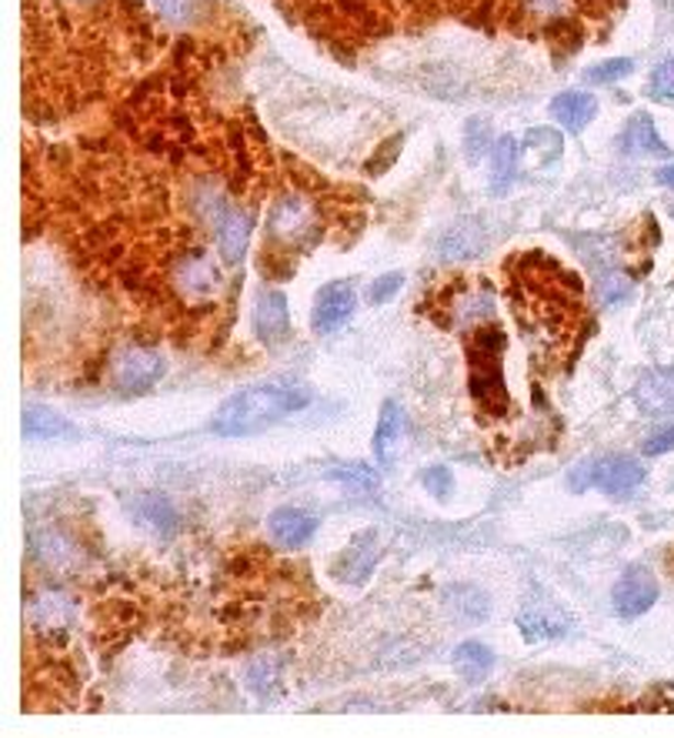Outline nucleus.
Listing matches in <instances>:
<instances>
[{
	"instance_id": "27",
	"label": "nucleus",
	"mask_w": 674,
	"mask_h": 738,
	"mask_svg": "<svg viewBox=\"0 0 674 738\" xmlns=\"http://www.w3.org/2000/svg\"><path fill=\"white\" fill-rule=\"evenodd\" d=\"M154 4L164 18H171L175 24H194L201 8H204V0H154Z\"/></svg>"
},
{
	"instance_id": "30",
	"label": "nucleus",
	"mask_w": 674,
	"mask_h": 738,
	"mask_svg": "<svg viewBox=\"0 0 674 738\" xmlns=\"http://www.w3.org/2000/svg\"><path fill=\"white\" fill-rule=\"evenodd\" d=\"M278 679V672H274V662L271 659H258V662H250V669H247V685L255 689V692H271V682Z\"/></svg>"
},
{
	"instance_id": "14",
	"label": "nucleus",
	"mask_w": 674,
	"mask_h": 738,
	"mask_svg": "<svg viewBox=\"0 0 674 738\" xmlns=\"http://www.w3.org/2000/svg\"><path fill=\"white\" fill-rule=\"evenodd\" d=\"M404 407L397 401H384L381 404V418H378V432H374V458L387 468L401 448L404 438Z\"/></svg>"
},
{
	"instance_id": "11",
	"label": "nucleus",
	"mask_w": 674,
	"mask_h": 738,
	"mask_svg": "<svg viewBox=\"0 0 674 738\" xmlns=\"http://www.w3.org/2000/svg\"><path fill=\"white\" fill-rule=\"evenodd\" d=\"M131 515H134V522L144 532H150L157 538H167V535L178 532V512L164 495H137V499H131Z\"/></svg>"
},
{
	"instance_id": "28",
	"label": "nucleus",
	"mask_w": 674,
	"mask_h": 738,
	"mask_svg": "<svg viewBox=\"0 0 674 738\" xmlns=\"http://www.w3.org/2000/svg\"><path fill=\"white\" fill-rule=\"evenodd\" d=\"M634 70V60H628V57H618V60H605V64H598V67H592L584 77L592 80V85H618L621 77H628Z\"/></svg>"
},
{
	"instance_id": "21",
	"label": "nucleus",
	"mask_w": 674,
	"mask_h": 738,
	"mask_svg": "<svg viewBox=\"0 0 674 738\" xmlns=\"http://www.w3.org/2000/svg\"><path fill=\"white\" fill-rule=\"evenodd\" d=\"M74 618V605L57 595V592H44L31 602V622L44 631H57V628H67Z\"/></svg>"
},
{
	"instance_id": "34",
	"label": "nucleus",
	"mask_w": 674,
	"mask_h": 738,
	"mask_svg": "<svg viewBox=\"0 0 674 738\" xmlns=\"http://www.w3.org/2000/svg\"><path fill=\"white\" fill-rule=\"evenodd\" d=\"M487 124L484 121H471L468 124V157H481L487 150Z\"/></svg>"
},
{
	"instance_id": "29",
	"label": "nucleus",
	"mask_w": 674,
	"mask_h": 738,
	"mask_svg": "<svg viewBox=\"0 0 674 738\" xmlns=\"http://www.w3.org/2000/svg\"><path fill=\"white\" fill-rule=\"evenodd\" d=\"M651 98L654 101H674V54L651 70Z\"/></svg>"
},
{
	"instance_id": "32",
	"label": "nucleus",
	"mask_w": 674,
	"mask_h": 738,
	"mask_svg": "<svg viewBox=\"0 0 674 738\" xmlns=\"http://www.w3.org/2000/svg\"><path fill=\"white\" fill-rule=\"evenodd\" d=\"M420 481H425V488L431 491L435 499H448V484H451V471L448 468H428L425 474H420Z\"/></svg>"
},
{
	"instance_id": "33",
	"label": "nucleus",
	"mask_w": 674,
	"mask_h": 738,
	"mask_svg": "<svg viewBox=\"0 0 674 738\" xmlns=\"http://www.w3.org/2000/svg\"><path fill=\"white\" fill-rule=\"evenodd\" d=\"M664 451H674V422H671V425H661V428L644 441V455H664Z\"/></svg>"
},
{
	"instance_id": "15",
	"label": "nucleus",
	"mask_w": 674,
	"mask_h": 738,
	"mask_svg": "<svg viewBox=\"0 0 674 738\" xmlns=\"http://www.w3.org/2000/svg\"><path fill=\"white\" fill-rule=\"evenodd\" d=\"M551 114L561 127L577 134L598 118V101L592 94H584V91H564L551 101Z\"/></svg>"
},
{
	"instance_id": "5",
	"label": "nucleus",
	"mask_w": 674,
	"mask_h": 738,
	"mask_svg": "<svg viewBox=\"0 0 674 738\" xmlns=\"http://www.w3.org/2000/svg\"><path fill=\"white\" fill-rule=\"evenodd\" d=\"M611 602H615V612L621 618L644 615L658 602V582H654V575H651V571H644V568H628L625 575L618 579V585H615Z\"/></svg>"
},
{
	"instance_id": "4",
	"label": "nucleus",
	"mask_w": 674,
	"mask_h": 738,
	"mask_svg": "<svg viewBox=\"0 0 674 738\" xmlns=\"http://www.w3.org/2000/svg\"><path fill=\"white\" fill-rule=\"evenodd\" d=\"M164 371H167L164 355L150 348H127L114 361V384L121 394H144L164 378Z\"/></svg>"
},
{
	"instance_id": "17",
	"label": "nucleus",
	"mask_w": 674,
	"mask_h": 738,
	"mask_svg": "<svg viewBox=\"0 0 674 738\" xmlns=\"http://www.w3.org/2000/svg\"><path fill=\"white\" fill-rule=\"evenodd\" d=\"M621 150L631 154V157H671L667 144L661 141L651 118H644V114L631 118L628 127L621 131Z\"/></svg>"
},
{
	"instance_id": "7",
	"label": "nucleus",
	"mask_w": 674,
	"mask_h": 738,
	"mask_svg": "<svg viewBox=\"0 0 674 738\" xmlns=\"http://www.w3.org/2000/svg\"><path fill=\"white\" fill-rule=\"evenodd\" d=\"M381 558V541H378V532H361L337 561L334 575L348 582V585H364L371 579V571Z\"/></svg>"
},
{
	"instance_id": "13",
	"label": "nucleus",
	"mask_w": 674,
	"mask_h": 738,
	"mask_svg": "<svg viewBox=\"0 0 674 738\" xmlns=\"http://www.w3.org/2000/svg\"><path fill=\"white\" fill-rule=\"evenodd\" d=\"M271 538L284 548H301L311 541V535L317 532V518L301 512V508H278L268 522Z\"/></svg>"
},
{
	"instance_id": "6",
	"label": "nucleus",
	"mask_w": 674,
	"mask_h": 738,
	"mask_svg": "<svg viewBox=\"0 0 674 738\" xmlns=\"http://www.w3.org/2000/svg\"><path fill=\"white\" fill-rule=\"evenodd\" d=\"M355 288L351 281H330L317 291V304H314V332L330 335L337 332L351 314H355Z\"/></svg>"
},
{
	"instance_id": "31",
	"label": "nucleus",
	"mask_w": 674,
	"mask_h": 738,
	"mask_svg": "<svg viewBox=\"0 0 674 738\" xmlns=\"http://www.w3.org/2000/svg\"><path fill=\"white\" fill-rule=\"evenodd\" d=\"M401 284H404V275L391 271V275H384V278L371 281V288H368V298H371L374 304H384V301H391V298L397 294V288H401Z\"/></svg>"
},
{
	"instance_id": "9",
	"label": "nucleus",
	"mask_w": 674,
	"mask_h": 738,
	"mask_svg": "<svg viewBox=\"0 0 674 738\" xmlns=\"http://www.w3.org/2000/svg\"><path fill=\"white\" fill-rule=\"evenodd\" d=\"M255 332L265 345H281L291 332V311L281 291H265L255 304Z\"/></svg>"
},
{
	"instance_id": "12",
	"label": "nucleus",
	"mask_w": 674,
	"mask_h": 738,
	"mask_svg": "<svg viewBox=\"0 0 674 738\" xmlns=\"http://www.w3.org/2000/svg\"><path fill=\"white\" fill-rule=\"evenodd\" d=\"M250 237V217L244 211H221L217 217V248L224 265H240Z\"/></svg>"
},
{
	"instance_id": "10",
	"label": "nucleus",
	"mask_w": 674,
	"mask_h": 738,
	"mask_svg": "<svg viewBox=\"0 0 674 738\" xmlns=\"http://www.w3.org/2000/svg\"><path fill=\"white\" fill-rule=\"evenodd\" d=\"M484 241H487L484 224L478 217H461L445 231V237L438 244V255L445 261H468L484 248Z\"/></svg>"
},
{
	"instance_id": "19",
	"label": "nucleus",
	"mask_w": 674,
	"mask_h": 738,
	"mask_svg": "<svg viewBox=\"0 0 674 738\" xmlns=\"http://www.w3.org/2000/svg\"><path fill=\"white\" fill-rule=\"evenodd\" d=\"M634 401L648 415H674V374H648L638 384Z\"/></svg>"
},
{
	"instance_id": "24",
	"label": "nucleus",
	"mask_w": 674,
	"mask_h": 738,
	"mask_svg": "<svg viewBox=\"0 0 674 738\" xmlns=\"http://www.w3.org/2000/svg\"><path fill=\"white\" fill-rule=\"evenodd\" d=\"M528 154L531 160H541V164H551L561 157V134L548 131V127H538L528 134Z\"/></svg>"
},
{
	"instance_id": "1",
	"label": "nucleus",
	"mask_w": 674,
	"mask_h": 738,
	"mask_svg": "<svg viewBox=\"0 0 674 738\" xmlns=\"http://www.w3.org/2000/svg\"><path fill=\"white\" fill-rule=\"evenodd\" d=\"M311 394L297 384H255L244 388L237 394H231L217 415L211 418V432L221 438H240V435H258L265 428L281 425L284 418H291L301 407H307Z\"/></svg>"
},
{
	"instance_id": "8",
	"label": "nucleus",
	"mask_w": 674,
	"mask_h": 738,
	"mask_svg": "<svg viewBox=\"0 0 674 738\" xmlns=\"http://www.w3.org/2000/svg\"><path fill=\"white\" fill-rule=\"evenodd\" d=\"M271 234L278 237V241H301L304 234H311L314 231V211H311V204L304 201V198H297V194H284L278 204H274V211H271Z\"/></svg>"
},
{
	"instance_id": "25",
	"label": "nucleus",
	"mask_w": 674,
	"mask_h": 738,
	"mask_svg": "<svg viewBox=\"0 0 674 738\" xmlns=\"http://www.w3.org/2000/svg\"><path fill=\"white\" fill-rule=\"evenodd\" d=\"M448 602L458 608V615L464 622H484V615H487V599L474 589H454Z\"/></svg>"
},
{
	"instance_id": "18",
	"label": "nucleus",
	"mask_w": 674,
	"mask_h": 738,
	"mask_svg": "<svg viewBox=\"0 0 674 738\" xmlns=\"http://www.w3.org/2000/svg\"><path fill=\"white\" fill-rule=\"evenodd\" d=\"M178 281H181V291L184 294H191V298H214L217 294V288H221V271L198 251L194 258H188L184 265H181V275H178Z\"/></svg>"
},
{
	"instance_id": "16",
	"label": "nucleus",
	"mask_w": 674,
	"mask_h": 738,
	"mask_svg": "<svg viewBox=\"0 0 674 738\" xmlns=\"http://www.w3.org/2000/svg\"><path fill=\"white\" fill-rule=\"evenodd\" d=\"M518 628H521V638L538 645V641H551V638H561L568 631V618L558 612V608H544V605H528L521 608L518 615Z\"/></svg>"
},
{
	"instance_id": "22",
	"label": "nucleus",
	"mask_w": 674,
	"mask_h": 738,
	"mask_svg": "<svg viewBox=\"0 0 674 738\" xmlns=\"http://www.w3.org/2000/svg\"><path fill=\"white\" fill-rule=\"evenodd\" d=\"M518 141L515 137H497L494 150H491V191L501 194L504 188H508L518 175Z\"/></svg>"
},
{
	"instance_id": "20",
	"label": "nucleus",
	"mask_w": 674,
	"mask_h": 738,
	"mask_svg": "<svg viewBox=\"0 0 674 738\" xmlns=\"http://www.w3.org/2000/svg\"><path fill=\"white\" fill-rule=\"evenodd\" d=\"M24 435L31 441H47V438H70L74 428L67 418H60L57 412L44 404H27L24 407Z\"/></svg>"
},
{
	"instance_id": "35",
	"label": "nucleus",
	"mask_w": 674,
	"mask_h": 738,
	"mask_svg": "<svg viewBox=\"0 0 674 738\" xmlns=\"http://www.w3.org/2000/svg\"><path fill=\"white\" fill-rule=\"evenodd\" d=\"M654 181H658V185H664V188H671V191H674V164H671V168H661V171H658V175H654Z\"/></svg>"
},
{
	"instance_id": "23",
	"label": "nucleus",
	"mask_w": 674,
	"mask_h": 738,
	"mask_svg": "<svg viewBox=\"0 0 674 738\" xmlns=\"http://www.w3.org/2000/svg\"><path fill=\"white\" fill-rule=\"evenodd\" d=\"M451 662H454V669H458L468 682H478V679H484V675L491 672V666H494V651H491L487 645H481V641H464V645H458V648L451 651Z\"/></svg>"
},
{
	"instance_id": "36",
	"label": "nucleus",
	"mask_w": 674,
	"mask_h": 738,
	"mask_svg": "<svg viewBox=\"0 0 674 738\" xmlns=\"http://www.w3.org/2000/svg\"><path fill=\"white\" fill-rule=\"evenodd\" d=\"M671 217H674V204H671Z\"/></svg>"
},
{
	"instance_id": "2",
	"label": "nucleus",
	"mask_w": 674,
	"mask_h": 738,
	"mask_svg": "<svg viewBox=\"0 0 674 738\" xmlns=\"http://www.w3.org/2000/svg\"><path fill=\"white\" fill-rule=\"evenodd\" d=\"M501 351H504L501 332H494V327L478 332L471 348V394L491 415H504V407H508V391H504L501 381Z\"/></svg>"
},
{
	"instance_id": "26",
	"label": "nucleus",
	"mask_w": 674,
	"mask_h": 738,
	"mask_svg": "<svg viewBox=\"0 0 674 738\" xmlns=\"http://www.w3.org/2000/svg\"><path fill=\"white\" fill-rule=\"evenodd\" d=\"M330 478L345 481L348 488H358V491H374L378 488V471H371L368 465H334Z\"/></svg>"
},
{
	"instance_id": "3",
	"label": "nucleus",
	"mask_w": 674,
	"mask_h": 738,
	"mask_svg": "<svg viewBox=\"0 0 674 738\" xmlns=\"http://www.w3.org/2000/svg\"><path fill=\"white\" fill-rule=\"evenodd\" d=\"M644 481V465L625 455L615 458H595L584 461L568 474L571 491H584V488H602L605 495H631V491Z\"/></svg>"
}]
</instances>
